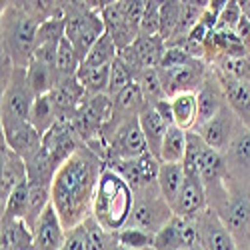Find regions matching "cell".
I'll return each mask as SVG.
<instances>
[{"instance_id": "1", "label": "cell", "mask_w": 250, "mask_h": 250, "mask_svg": "<svg viewBox=\"0 0 250 250\" xmlns=\"http://www.w3.org/2000/svg\"><path fill=\"white\" fill-rule=\"evenodd\" d=\"M102 168L104 160L86 144H82L56 170L50 202L66 230L84 224V220L92 216V200Z\"/></svg>"}, {"instance_id": "2", "label": "cell", "mask_w": 250, "mask_h": 250, "mask_svg": "<svg viewBox=\"0 0 250 250\" xmlns=\"http://www.w3.org/2000/svg\"><path fill=\"white\" fill-rule=\"evenodd\" d=\"M134 208V190L116 170L104 164L92 200V218L108 232L126 228Z\"/></svg>"}, {"instance_id": "3", "label": "cell", "mask_w": 250, "mask_h": 250, "mask_svg": "<svg viewBox=\"0 0 250 250\" xmlns=\"http://www.w3.org/2000/svg\"><path fill=\"white\" fill-rule=\"evenodd\" d=\"M38 20L26 2H8L2 8V54L10 56L16 68H26L36 50Z\"/></svg>"}, {"instance_id": "4", "label": "cell", "mask_w": 250, "mask_h": 250, "mask_svg": "<svg viewBox=\"0 0 250 250\" xmlns=\"http://www.w3.org/2000/svg\"><path fill=\"white\" fill-rule=\"evenodd\" d=\"M102 8L104 6L82 4V2H70L68 6H64V24H66L64 36L72 42L80 62H84L90 48L106 32L100 14Z\"/></svg>"}, {"instance_id": "5", "label": "cell", "mask_w": 250, "mask_h": 250, "mask_svg": "<svg viewBox=\"0 0 250 250\" xmlns=\"http://www.w3.org/2000/svg\"><path fill=\"white\" fill-rule=\"evenodd\" d=\"M212 210L222 218L238 250L250 248V184L228 178V194Z\"/></svg>"}, {"instance_id": "6", "label": "cell", "mask_w": 250, "mask_h": 250, "mask_svg": "<svg viewBox=\"0 0 250 250\" xmlns=\"http://www.w3.org/2000/svg\"><path fill=\"white\" fill-rule=\"evenodd\" d=\"M174 216L170 204L166 202L158 190V184L148 188L134 190V208L128 226L142 228L150 234L162 230V226Z\"/></svg>"}, {"instance_id": "7", "label": "cell", "mask_w": 250, "mask_h": 250, "mask_svg": "<svg viewBox=\"0 0 250 250\" xmlns=\"http://www.w3.org/2000/svg\"><path fill=\"white\" fill-rule=\"evenodd\" d=\"M104 142H106V162L112 160H132L138 158L142 154L148 152V144L146 138L142 134L138 116L136 118H128L112 128H104L102 134Z\"/></svg>"}, {"instance_id": "8", "label": "cell", "mask_w": 250, "mask_h": 250, "mask_svg": "<svg viewBox=\"0 0 250 250\" xmlns=\"http://www.w3.org/2000/svg\"><path fill=\"white\" fill-rule=\"evenodd\" d=\"M36 94L28 86L26 68H14L8 86L2 90V128L30 122V110Z\"/></svg>"}, {"instance_id": "9", "label": "cell", "mask_w": 250, "mask_h": 250, "mask_svg": "<svg viewBox=\"0 0 250 250\" xmlns=\"http://www.w3.org/2000/svg\"><path fill=\"white\" fill-rule=\"evenodd\" d=\"M162 80V86L168 98L182 94V92H198L208 78V68L202 64V60L194 58L192 62L178 68H156Z\"/></svg>"}, {"instance_id": "10", "label": "cell", "mask_w": 250, "mask_h": 250, "mask_svg": "<svg viewBox=\"0 0 250 250\" xmlns=\"http://www.w3.org/2000/svg\"><path fill=\"white\" fill-rule=\"evenodd\" d=\"M240 128H242V122L232 112V108L226 104L214 118L200 124L194 132H198V136L204 140L206 146H210L224 154L226 148L230 146V142L234 140V136L240 132Z\"/></svg>"}, {"instance_id": "11", "label": "cell", "mask_w": 250, "mask_h": 250, "mask_svg": "<svg viewBox=\"0 0 250 250\" xmlns=\"http://www.w3.org/2000/svg\"><path fill=\"white\" fill-rule=\"evenodd\" d=\"M82 144L84 142L78 140V132L70 120H58L42 136V150L56 168H60Z\"/></svg>"}, {"instance_id": "12", "label": "cell", "mask_w": 250, "mask_h": 250, "mask_svg": "<svg viewBox=\"0 0 250 250\" xmlns=\"http://www.w3.org/2000/svg\"><path fill=\"white\" fill-rule=\"evenodd\" d=\"M106 166L116 170L132 186V190H142V188L158 184L160 160L152 156L150 152L142 154L138 158H132V160H112V162H106Z\"/></svg>"}, {"instance_id": "13", "label": "cell", "mask_w": 250, "mask_h": 250, "mask_svg": "<svg viewBox=\"0 0 250 250\" xmlns=\"http://www.w3.org/2000/svg\"><path fill=\"white\" fill-rule=\"evenodd\" d=\"M196 226V236H198V246L202 250H238L232 234L228 232L222 218L212 210L206 208L194 218Z\"/></svg>"}, {"instance_id": "14", "label": "cell", "mask_w": 250, "mask_h": 250, "mask_svg": "<svg viewBox=\"0 0 250 250\" xmlns=\"http://www.w3.org/2000/svg\"><path fill=\"white\" fill-rule=\"evenodd\" d=\"M194 246H198L194 220L176 214L154 234V250H188Z\"/></svg>"}, {"instance_id": "15", "label": "cell", "mask_w": 250, "mask_h": 250, "mask_svg": "<svg viewBox=\"0 0 250 250\" xmlns=\"http://www.w3.org/2000/svg\"><path fill=\"white\" fill-rule=\"evenodd\" d=\"M206 208H208V196H206L204 184L200 180V174L184 172V182L178 192V198L172 204V212L176 216L194 220Z\"/></svg>"}, {"instance_id": "16", "label": "cell", "mask_w": 250, "mask_h": 250, "mask_svg": "<svg viewBox=\"0 0 250 250\" xmlns=\"http://www.w3.org/2000/svg\"><path fill=\"white\" fill-rule=\"evenodd\" d=\"M66 228L62 224L56 208L50 206L40 214V218L36 220L32 234H34V248L36 250H60L62 244L66 240Z\"/></svg>"}, {"instance_id": "17", "label": "cell", "mask_w": 250, "mask_h": 250, "mask_svg": "<svg viewBox=\"0 0 250 250\" xmlns=\"http://www.w3.org/2000/svg\"><path fill=\"white\" fill-rule=\"evenodd\" d=\"M214 72L222 84L228 106H230L232 112L238 116L242 126L250 130V82L240 80L236 76H230L226 72H220V70H214Z\"/></svg>"}, {"instance_id": "18", "label": "cell", "mask_w": 250, "mask_h": 250, "mask_svg": "<svg viewBox=\"0 0 250 250\" xmlns=\"http://www.w3.org/2000/svg\"><path fill=\"white\" fill-rule=\"evenodd\" d=\"M224 160L232 180L250 184V130L248 128L244 126L240 128V132L230 142V146L226 148Z\"/></svg>"}, {"instance_id": "19", "label": "cell", "mask_w": 250, "mask_h": 250, "mask_svg": "<svg viewBox=\"0 0 250 250\" xmlns=\"http://www.w3.org/2000/svg\"><path fill=\"white\" fill-rule=\"evenodd\" d=\"M100 14H102V20H104L106 34L114 40V44L118 46V50L128 48L138 38V32L130 26L126 16H124L120 2H106L104 8L100 10Z\"/></svg>"}, {"instance_id": "20", "label": "cell", "mask_w": 250, "mask_h": 250, "mask_svg": "<svg viewBox=\"0 0 250 250\" xmlns=\"http://www.w3.org/2000/svg\"><path fill=\"white\" fill-rule=\"evenodd\" d=\"M2 142L10 150H14L18 156H22L26 160L42 146V134L30 122H22V124H16V126L2 128Z\"/></svg>"}, {"instance_id": "21", "label": "cell", "mask_w": 250, "mask_h": 250, "mask_svg": "<svg viewBox=\"0 0 250 250\" xmlns=\"http://www.w3.org/2000/svg\"><path fill=\"white\" fill-rule=\"evenodd\" d=\"M196 96H198V126L204 124V122H208L210 118H214L228 104L216 72L208 74L206 82L202 84V88L196 92Z\"/></svg>"}, {"instance_id": "22", "label": "cell", "mask_w": 250, "mask_h": 250, "mask_svg": "<svg viewBox=\"0 0 250 250\" xmlns=\"http://www.w3.org/2000/svg\"><path fill=\"white\" fill-rule=\"evenodd\" d=\"M28 178L26 174V162L22 156H18L2 142V182H0V202H6L12 190L20 182Z\"/></svg>"}, {"instance_id": "23", "label": "cell", "mask_w": 250, "mask_h": 250, "mask_svg": "<svg viewBox=\"0 0 250 250\" xmlns=\"http://www.w3.org/2000/svg\"><path fill=\"white\" fill-rule=\"evenodd\" d=\"M138 122H140L144 138H146L148 152L160 160V148H162L164 136H166V132H168L170 126L164 122V118L158 114V110L148 102H146V106L142 108V112L138 114Z\"/></svg>"}, {"instance_id": "24", "label": "cell", "mask_w": 250, "mask_h": 250, "mask_svg": "<svg viewBox=\"0 0 250 250\" xmlns=\"http://www.w3.org/2000/svg\"><path fill=\"white\" fill-rule=\"evenodd\" d=\"M174 126L192 132L198 126V96L196 92H182L170 98Z\"/></svg>"}, {"instance_id": "25", "label": "cell", "mask_w": 250, "mask_h": 250, "mask_svg": "<svg viewBox=\"0 0 250 250\" xmlns=\"http://www.w3.org/2000/svg\"><path fill=\"white\" fill-rule=\"evenodd\" d=\"M26 80L36 96H44V94H50L58 86L60 78H58V72L54 66L32 58L30 64L26 66Z\"/></svg>"}, {"instance_id": "26", "label": "cell", "mask_w": 250, "mask_h": 250, "mask_svg": "<svg viewBox=\"0 0 250 250\" xmlns=\"http://www.w3.org/2000/svg\"><path fill=\"white\" fill-rule=\"evenodd\" d=\"M34 234L24 220L2 218V250H32Z\"/></svg>"}, {"instance_id": "27", "label": "cell", "mask_w": 250, "mask_h": 250, "mask_svg": "<svg viewBox=\"0 0 250 250\" xmlns=\"http://www.w3.org/2000/svg\"><path fill=\"white\" fill-rule=\"evenodd\" d=\"M184 182V166L182 164H164L160 162V172H158V190L162 198L170 204L178 198V192Z\"/></svg>"}, {"instance_id": "28", "label": "cell", "mask_w": 250, "mask_h": 250, "mask_svg": "<svg viewBox=\"0 0 250 250\" xmlns=\"http://www.w3.org/2000/svg\"><path fill=\"white\" fill-rule=\"evenodd\" d=\"M186 142H188V132H184L178 126H170L160 148V162L182 164L184 154H186Z\"/></svg>"}, {"instance_id": "29", "label": "cell", "mask_w": 250, "mask_h": 250, "mask_svg": "<svg viewBox=\"0 0 250 250\" xmlns=\"http://www.w3.org/2000/svg\"><path fill=\"white\" fill-rule=\"evenodd\" d=\"M56 122H58V112H56V106L52 102V96L50 94L36 96V100L32 104V110H30V124L44 136Z\"/></svg>"}, {"instance_id": "30", "label": "cell", "mask_w": 250, "mask_h": 250, "mask_svg": "<svg viewBox=\"0 0 250 250\" xmlns=\"http://www.w3.org/2000/svg\"><path fill=\"white\" fill-rule=\"evenodd\" d=\"M120 50L118 46L114 44V40L104 32L98 42L90 48L88 56L84 58V62H82V66H90V68H104V66H112L114 60L118 58Z\"/></svg>"}, {"instance_id": "31", "label": "cell", "mask_w": 250, "mask_h": 250, "mask_svg": "<svg viewBox=\"0 0 250 250\" xmlns=\"http://www.w3.org/2000/svg\"><path fill=\"white\" fill-rule=\"evenodd\" d=\"M78 82L84 88L88 96L96 94H108V80H110V66L104 68H90V66H82L76 74Z\"/></svg>"}, {"instance_id": "32", "label": "cell", "mask_w": 250, "mask_h": 250, "mask_svg": "<svg viewBox=\"0 0 250 250\" xmlns=\"http://www.w3.org/2000/svg\"><path fill=\"white\" fill-rule=\"evenodd\" d=\"M28 204H30V186L28 178L24 182H20L8 200L2 204V218L6 220H24L28 214Z\"/></svg>"}, {"instance_id": "33", "label": "cell", "mask_w": 250, "mask_h": 250, "mask_svg": "<svg viewBox=\"0 0 250 250\" xmlns=\"http://www.w3.org/2000/svg\"><path fill=\"white\" fill-rule=\"evenodd\" d=\"M80 58L72 46V42L64 36L60 40L58 46V54H56V72L60 80H68V78H76L78 70H80ZM58 80V82H60Z\"/></svg>"}, {"instance_id": "34", "label": "cell", "mask_w": 250, "mask_h": 250, "mask_svg": "<svg viewBox=\"0 0 250 250\" xmlns=\"http://www.w3.org/2000/svg\"><path fill=\"white\" fill-rule=\"evenodd\" d=\"M136 84L140 86L142 94H144V100H146L148 104H158L162 100L168 98V94H166L164 86H162V80H160V74L156 68H148V70H142L138 76H136Z\"/></svg>"}, {"instance_id": "35", "label": "cell", "mask_w": 250, "mask_h": 250, "mask_svg": "<svg viewBox=\"0 0 250 250\" xmlns=\"http://www.w3.org/2000/svg\"><path fill=\"white\" fill-rule=\"evenodd\" d=\"M84 230H86V250H112L116 246V234L108 232L90 216L84 220Z\"/></svg>"}, {"instance_id": "36", "label": "cell", "mask_w": 250, "mask_h": 250, "mask_svg": "<svg viewBox=\"0 0 250 250\" xmlns=\"http://www.w3.org/2000/svg\"><path fill=\"white\" fill-rule=\"evenodd\" d=\"M182 20V2H162L160 6V38L164 42L176 34Z\"/></svg>"}, {"instance_id": "37", "label": "cell", "mask_w": 250, "mask_h": 250, "mask_svg": "<svg viewBox=\"0 0 250 250\" xmlns=\"http://www.w3.org/2000/svg\"><path fill=\"white\" fill-rule=\"evenodd\" d=\"M116 240L120 246H126L132 250H144V248H154V234L142 230V228L126 226L116 234Z\"/></svg>"}, {"instance_id": "38", "label": "cell", "mask_w": 250, "mask_h": 250, "mask_svg": "<svg viewBox=\"0 0 250 250\" xmlns=\"http://www.w3.org/2000/svg\"><path fill=\"white\" fill-rule=\"evenodd\" d=\"M134 82V74L128 70V66L124 64L120 58L114 60V64L110 66V80H108V96L116 98L124 88H128Z\"/></svg>"}, {"instance_id": "39", "label": "cell", "mask_w": 250, "mask_h": 250, "mask_svg": "<svg viewBox=\"0 0 250 250\" xmlns=\"http://www.w3.org/2000/svg\"><path fill=\"white\" fill-rule=\"evenodd\" d=\"M160 6L162 2H146L138 36H160Z\"/></svg>"}, {"instance_id": "40", "label": "cell", "mask_w": 250, "mask_h": 250, "mask_svg": "<svg viewBox=\"0 0 250 250\" xmlns=\"http://www.w3.org/2000/svg\"><path fill=\"white\" fill-rule=\"evenodd\" d=\"M242 20V10H240V4L230 0V2H224V8L218 16V22H216V28L214 30H224V32H234L238 22Z\"/></svg>"}, {"instance_id": "41", "label": "cell", "mask_w": 250, "mask_h": 250, "mask_svg": "<svg viewBox=\"0 0 250 250\" xmlns=\"http://www.w3.org/2000/svg\"><path fill=\"white\" fill-rule=\"evenodd\" d=\"M60 250H86V230L84 224H80L76 228H70L66 232V240L62 244Z\"/></svg>"}, {"instance_id": "42", "label": "cell", "mask_w": 250, "mask_h": 250, "mask_svg": "<svg viewBox=\"0 0 250 250\" xmlns=\"http://www.w3.org/2000/svg\"><path fill=\"white\" fill-rule=\"evenodd\" d=\"M234 34H236V38L242 42V46L250 52V20H248V18H244V14H242V20L238 22V26H236Z\"/></svg>"}, {"instance_id": "43", "label": "cell", "mask_w": 250, "mask_h": 250, "mask_svg": "<svg viewBox=\"0 0 250 250\" xmlns=\"http://www.w3.org/2000/svg\"><path fill=\"white\" fill-rule=\"evenodd\" d=\"M238 4H240V10H242L244 18L250 20V0H242V2H238Z\"/></svg>"}, {"instance_id": "44", "label": "cell", "mask_w": 250, "mask_h": 250, "mask_svg": "<svg viewBox=\"0 0 250 250\" xmlns=\"http://www.w3.org/2000/svg\"><path fill=\"white\" fill-rule=\"evenodd\" d=\"M112 250H132V248H126V246H120V244L116 242V246H114ZM144 250H154V248H144Z\"/></svg>"}, {"instance_id": "45", "label": "cell", "mask_w": 250, "mask_h": 250, "mask_svg": "<svg viewBox=\"0 0 250 250\" xmlns=\"http://www.w3.org/2000/svg\"><path fill=\"white\" fill-rule=\"evenodd\" d=\"M188 250H202L200 246H194V248H188Z\"/></svg>"}, {"instance_id": "46", "label": "cell", "mask_w": 250, "mask_h": 250, "mask_svg": "<svg viewBox=\"0 0 250 250\" xmlns=\"http://www.w3.org/2000/svg\"><path fill=\"white\" fill-rule=\"evenodd\" d=\"M32 250H36V248H32Z\"/></svg>"}, {"instance_id": "47", "label": "cell", "mask_w": 250, "mask_h": 250, "mask_svg": "<svg viewBox=\"0 0 250 250\" xmlns=\"http://www.w3.org/2000/svg\"><path fill=\"white\" fill-rule=\"evenodd\" d=\"M248 250H250V248H248Z\"/></svg>"}]
</instances>
